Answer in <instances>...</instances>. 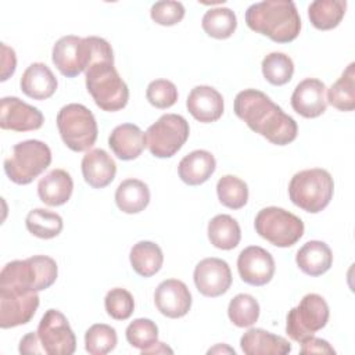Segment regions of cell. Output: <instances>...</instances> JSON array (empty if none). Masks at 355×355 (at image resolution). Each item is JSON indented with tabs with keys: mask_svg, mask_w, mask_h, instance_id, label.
Listing matches in <instances>:
<instances>
[{
	"mask_svg": "<svg viewBox=\"0 0 355 355\" xmlns=\"http://www.w3.org/2000/svg\"><path fill=\"white\" fill-rule=\"evenodd\" d=\"M234 114L247 126L272 144L286 146L295 140L298 126L269 96L257 89H244L234 98Z\"/></svg>",
	"mask_w": 355,
	"mask_h": 355,
	"instance_id": "cell-1",
	"label": "cell"
},
{
	"mask_svg": "<svg viewBox=\"0 0 355 355\" xmlns=\"http://www.w3.org/2000/svg\"><path fill=\"white\" fill-rule=\"evenodd\" d=\"M247 26L276 43H288L297 39L301 31V18L291 0H265L251 4L245 11Z\"/></svg>",
	"mask_w": 355,
	"mask_h": 355,
	"instance_id": "cell-2",
	"label": "cell"
},
{
	"mask_svg": "<svg viewBox=\"0 0 355 355\" xmlns=\"http://www.w3.org/2000/svg\"><path fill=\"white\" fill-rule=\"evenodd\" d=\"M51 60L64 76L75 78L93 62L114 60V53L111 44L103 37L67 35L60 37L53 46Z\"/></svg>",
	"mask_w": 355,
	"mask_h": 355,
	"instance_id": "cell-3",
	"label": "cell"
},
{
	"mask_svg": "<svg viewBox=\"0 0 355 355\" xmlns=\"http://www.w3.org/2000/svg\"><path fill=\"white\" fill-rule=\"evenodd\" d=\"M85 75L86 89L98 108L115 112L126 107L129 89L114 67V60L93 62L85 71Z\"/></svg>",
	"mask_w": 355,
	"mask_h": 355,
	"instance_id": "cell-4",
	"label": "cell"
},
{
	"mask_svg": "<svg viewBox=\"0 0 355 355\" xmlns=\"http://www.w3.org/2000/svg\"><path fill=\"white\" fill-rule=\"evenodd\" d=\"M333 193L334 180L331 175L322 168L300 171L288 183L291 202L311 214L323 211L330 204Z\"/></svg>",
	"mask_w": 355,
	"mask_h": 355,
	"instance_id": "cell-5",
	"label": "cell"
},
{
	"mask_svg": "<svg viewBox=\"0 0 355 355\" xmlns=\"http://www.w3.org/2000/svg\"><path fill=\"white\" fill-rule=\"evenodd\" d=\"M58 276L57 262L47 255H33L24 261H11L0 272V286H14L28 291L49 288Z\"/></svg>",
	"mask_w": 355,
	"mask_h": 355,
	"instance_id": "cell-6",
	"label": "cell"
},
{
	"mask_svg": "<svg viewBox=\"0 0 355 355\" xmlns=\"http://www.w3.org/2000/svg\"><path fill=\"white\" fill-rule=\"evenodd\" d=\"M51 164V150L42 140H24L4 159V172L17 184H29Z\"/></svg>",
	"mask_w": 355,
	"mask_h": 355,
	"instance_id": "cell-7",
	"label": "cell"
},
{
	"mask_svg": "<svg viewBox=\"0 0 355 355\" xmlns=\"http://www.w3.org/2000/svg\"><path fill=\"white\" fill-rule=\"evenodd\" d=\"M57 128L64 144L75 153L87 151L97 140L96 118L83 104L64 105L57 114Z\"/></svg>",
	"mask_w": 355,
	"mask_h": 355,
	"instance_id": "cell-8",
	"label": "cell"
},
{
	"mask_svg": "<svg viewBox=\"0 0 355 355\" xmlns=\"http://www.w3.org/2000/svg\"><path fill=\"white\" fill-rule=\"evenodd\" d=\"M255 232L272 245L286 248L294 245L304 234V222L294 214L279 208H262L254 220Z\"/></svg>",
	"mask_w": 355,
	"mask_h": 355,
	"instance_id": "cell-9",
	"label": "cell"
},
{
	"mask_svg": "<svg viewBox=\"0 0 355 355\" xmlns=\"http://www.w3.org/2000/svg\"><path fill=\"white\" fill-rule=\"evenodd\" d=\"M329 315L326 300L319 294L309 293L302 297L295 308L288 311L286 333L291 340L301 344L327 324Z\"/></svg>",
	"mask_w": 355,
	"mask_h": 355,
	"instance_id": "cell-10",
	"label": "cell"
},
{
	"mask_svg": "<svg viewBox=\"0 0 355 355\" xmlns=\"http://www.w3.org/2000/svg\"><path fill=\"white\" fill-rule=\"evenodd\" d=\"M146 144L157 158L173 157L187 141L189 122L179 114H164L146 130Z\"/></svg>",
	"mask_w": 355,
	"mask_h": 355,
	"instance_id": "cell-11",
	"label": "cell"
},
{
	"mask_svg": "<svg viewBox=\"0 0 355 355\" xmlns=\"http://www.w3.org/2000/svg\"><path fill=\"white\" fill-rule=\"evenodd\" d=\"M40 345L47 355H71L76 349V337L65 315L47 309L37 326Z\"/></svg>",
	"mask_w": 355,
	"mask_h": 355,
	"instance_id": "cell-12",
	"label": "cell"
},
{
	"mask_svg": "<svg viewBox=\"0 0 355 355\" xmlns=\"http://www.w3.org/2000/svg\"><path fill=\"white\" fill-rule=\"evenodd\" d=\"M39 306L36 291L14 286H0V327L10 329L26 324Z\"/></svg>",
	"mask_w": 355,
	"mask_h": 355,
	"instance_id": "cell-13",
	"label": "cell"
},
{
	"mask_svg": "<svg viewBox=\"0 0 355 355\" xmlns=\"http://www.w3.org/2000/svg\"><path fill=\"white\" fill-rule=\"evenodd\" d=\"M194 284L204 297L215 298L225 294L232 286V270L220 258H204L194 268Z\"/></svg>",
	"mask_w": 355,
	"mask_h": 355,
	"instance_id": "cell-14",
	"label": "cell"
},
{
	"mask_svg": "<svg viewBox=\"0 0 355 355\" xmlns=\"http://www.w3.org/2000/svg\"><path fill=\"white\" fill-rule=\"evenodd\" d=\"M275 259L259 245L245 247L237 258V270L241 280L251 286H265L275 275Z\"/></svg>",
	"mask_w": 355,
	"mask_h": 355,
	"instance_id": "cell-15",
	"label": "cell"
},
{
	"mask_svg": "<svg viewBox=\"0 0 355 355\" xmlns=\"http://www.w3.org/2000/svg\"><path fill=\"white\" fill-rule=\"evenodd\" d=\"M44 116L39 108L18 97H3L0 104V128L3 130L29 132L42 128Z\"/></svg>",
	"mask_w": 355,
	"mask_h": 355,
	"instance_id": "cell-16",
	"label": "cell"
},
{
	"mask_svg": "<svg viewBox=\"0 0 355 355\" xmlns=\"http://www.w3.org/2000/svg\"><path fill=\"white\" fill-rule=\"evenodd\" d=\"M154 302L164 316L183 318L191 308V293L182 280L166 279L155 288Z\"/></svg>",
	"mask_w": 355,
	"mask_h": 355,
	"instance_id": "cell-17",
	"label": "cell"
},
{
	"mask_svg": "<svg viewBox=\"0 0 355 355\" xmlns=\"http://www.w3.org/2000/svg\"><path fill=\"white\" fill-rule=\"evenodd\" d=\"M293 110L304 118H318L327 107L326 85L316 78L301 80L291 94Z\"/></svg>",
	"mask_w": 355,
	"mask_h": 355,
	"instance_id": "cell-18",
	"label": "cell"
},
{
	"mask_svg": "<svg viewBox=\"0 0 355 355\" xmlns=\"http://www.w3.org/2000/svg\"><path fill=\"white\" fill-rule=\"evenodd\" d=\"M187 111L202 123L218 121L225 110L222 94L212 86L200 85L191 89L186 100Z\"/></svg>",
	"mask_w": 355,
	"mask_h": 355,
	"instance_id": "cell-19",
	"label": "cell"
},
{
	"mask_svg": "<svg viewBox=\"0 0 355 355\" xmlns=\"http://www.w3.org/2000/svg\"><path fill=\"white\" fill-rule=\"evenodd\" d=\"M82 175L89 186L103 189L115 179L116 164L105 150L93 148L82 158Z\"/></svg>",
	"mask_w": 355,
	"mask_h": 355,
	"instance_id": "cell-20",
	"label": "cell"
},
{
	"mask_svg": "<svg viewBox=\"0 0 355 355\" xmlns=\"http://www.w3.org/2000/svg\"><path fill=\"white\" fill-rule=\"evenodd\" d=\"M108 146L119 159L130 161L137 158L147 147L146 135L135 123H121L112 129Z\"/></svg>",
	"mask_w": 355,
	"mask_h": 355,
	"instance_id": "cell-21",
	"label": "cell"
},
{
	"mask_svg": "<svg viewBox=\"0 0 355 355\" xmlns=\"http://www.w3.org/2000/svg\"><path fill=\"white\" fill-rule=\"evenodd\" d=\"M240 347L245 355H286L291 351V344L284 337L258 327L248 329L241 336Z\"/></svg>",
	"mask_w": 355,
	"mask_h": 355,
	"instance_id": "cell-22",
	"label": "cell"
},
{
	"mask_svg": "<svg viewBox=\"0 0 355 355\" xmlns=\"http://www.w3.org/2000/svg\"><path fill=\"white\" fill-rule=\"evenodd\" d=\"M19 86L28 97L33 100H46L55 93L58 82L46 64L33 62L24 71Z\"/></svg>",
	"mask_w": 355,
	"mask_h": 355,
	"instance_id": "cell-23",
	"label": "cell"
},
{
	"mask_svg": "<svg viewBox=\"0 0 355 355\" xmlns=\"http://www.w3.org/2000/svg\"><path fill=\"white\" fill-rule=\"evenodd\" d=\"M216 169L215 157L207 150H194L184 155L179 165L178 173L182 182L189 186L205 183Z\"/></svg>",
	"mask_w": 355,
	"mask_h": 355,
	"instance_id": "cell-24",
	"label": "cell"
},
{
	"mask_svg": "<svg viewBox=\"0 0 355 355\" xmlns=\"http://www.w3.org/2000/svg\"><path fill=\"white\" fill-rule=\"evenodd\" d=\"M72 191L73 180L64 169H53L37 184L39 198L50 207L64 205L71 198Z\"/></svg>",
	"mask_w": 355,
	"mask_h": 355,
	"instance_id": "cell-25",
	"label": "cell"
},
{
	"mask_svg": "<svg viewBox=\"0 0 355 355\" xmlns=\"http://www.w3.org/2000/svg\"><path fill=\"white\" fill-rule=\"evenodd\" d=\"M298 268L308 276H320L326 273L333 263V252L324 241H306L295 255Z\"/></svg>",
	"mask_w": 355,
	"mask_h": 355,
	"instance_id": "cell-26",
	"label": "cell"
},
{
	"mask_svg": "<svg viewBox=\"0 0 355 355\" xmlns=\"http://www.w3.org/2000/svg\"><path fill=\"white\" fill-rule=\"evenodd\" d=\"M115 202L125 214H139L150 204V189L139 179H125L115 190Z\"/></svg>",
	"mask_w": 355,
	"mask_h": 355,
	"instance_id": "cell-27",
	"label": "cell"
},
{
	"mask_svg": "<svg viewBox=\"0 0 355 355\" xmlns=\"http://www.w3.org/2000/svg\"><path fill=\"white\" fill-rule=\"evenodd\" d=\"M133 270L141 277H151L159 272L164 263V254L158 244L153 241H139L129 254Z\"/></svg>",
	"mask_w": 355,
	"mask_h": 355,
	"instance_id": "cell-28",
	"label": "cell"
},
{
	"mask_svg": "<svg viewBox=\"0 0 355 355\" xmlns=\"http://www.w3.org/2000/svg\"><path fill=\"white\" fill-rule=\"evenodd\" d=\"M208 239L219 250H233L239 245L241 230L239 222L230 215L220 214L208 222Z\"/></svg>",
	"mask_w": 355,
	"mask_h": 355,
	"instance_id": "cell-29",
	"label": "cell"
},
{
	"mask_svg": "<svg viewBox=\"0 0 355 355\" xmlns=\"http://www.w3.org/2000/svg\"><path fill=\"white\" fill-rule=\"evenodd\" d=\"M345 10V0H315L308 6V17L316 29L330 31L340 25Z\"/></svg>",
	"mask_w": 355,
	"mask_h": 355,
	"instance_id": "cell-30",
	"label": "cell"
},
{
	"mask_svg": "<svg viewBox=\"0 0 355 355\" xmlns=\"http://www.w3.org/2000/svg\"><path fill=\"white\" fill-rule=\"evenodd\" d=\"M326 101L338 111L355 108V64L351 62L327 90Z\"/></svg>",
	"mask_w": 355,
	"mask_h": 355,
	"instance_id": "cell-31",
	"label": "cell"
},
{
	"mask_svg": "<svg viewBox=\"0 0 355 355\" xmlns=\"http://www.w3.org/2000/svg\"><path fill=\"white\" fill-rule=\"evenodd\" d=\"M25 226L33 236L49 240L57 237L61 233L64 222L57 212L44 208H35L28 212L25 218Z\"/></svg>",
	"mask_w": 355,
	"mask_h": 355,
	"instance_id": "cell-32",
	"label": "cell"
},
{
	"mask_svg": "<svg viewBox=\"0 0 355 355\" xmlns=\"http://www.w3.org/2000/svg\"><path fill=\"white\" fill-rule=\"evenodd\" d=\"M204 32L214 39H227L237 28V17L227 7L209 8L201 21Z\"/></svg>",
	"mask_w": 355,
	"mask_h": 355,
	"instance_id": "cell-33",
	"label": "cell"
},
{
	"mask_svg": "<svg viewBox=\"0 0 355 355\" xmlns=\"http://www.w3.org/2000/svg\"><path fill=\"white\" fill-rule=\"evenodd\" d=\"M261 68L263 78L275 86H283L288 83L294 73L293 60L280 51H273L265 55Z\"/></svg>",
	"mask_w": 355,
	"mask_h": 355,
	"instance_id": "cell-34",
	"label": "cell"
},
{
	"mask_svg": "<svg viewBox=\"0 0 355 355\" xmlns=\"http://www.w3.org/2000/svg\"><path fill=\"white\" fill-rule=\"evenodd\" d=\"M216 194L222 205L240 209L248 201V186L234 175H225L216 183Z\"/></svg>",
	"mask_w": 355,
	"mask_h": 355,
	"instance_id": "cell-35",
	"label": "cell"
},
{
	"mask_svg": "<svg viewBox=\"0 0 355 355\" xmlns=\"http://www.w3.org/2000/svg\"><path fill=\"white\" fill-rule=\"evenodd\" d=\"M118 343L116 330L105 323L92 324L85 333V349L92 355H105Z\"/></svg>",
	"mask_w": 355,
	"mask_h": 355,
	"instance_id": "cell-36",
	"label": "cell"
},
{
	"mask_svg": "<svg viewBox=\"0 0 355 355\" xmlns=\"http://www.w3.org/2000/svg\"><path fill=\"white\" fill-rule=\"evenodd\" d=\"M227 316L237 327H250L259 318V304L250 294H237L227 306Z\"/></svg>",
	"mask_w": 355,
	"mask_h": 355,
	"instance_id": "cell-37",
	"label": "cell"
},
{
	"mask_svg": "<svg viewBox=\"0 0 355 355\" xmlns=\"http://www.w3.org/2000/svg\"><path fill=\"white\" fill-rule=\"evenodd\" d=\"M125 334L128 343L141 352L151 348L158 341V327L151 319L147 318H139L130 322Z\"/></svg>",
	"mask_w": 355,
	"mask_h": 355,
	"instance_id": "cell-38",
	"label": "cell"
},
{
	"mask_svg": "<svg viewBox=\"0 0 355 355\" xmlns=\"http://www.w3.org/2000/svg\"><path fill=\"white\" fill-rule=\"evenodd\" d=\"M104 306L107 313L112 319L126 320L132 316L135 311V300L128 290L122 287H115L105 294Z\"/></svg>",
	"mask_w": 355,
	"mask_h": 355,
	"instance_id": "cell-39",
	"label": "cell"
},
{
	"mask_svg": "<svg viewBox=\"0 0 355 355\" xmlns=\"http://www.w3.org/2000/svg\"><path fill=\"white\" fill-rule=\"evenodd\" d=\"M178 89L168 79H155L148 83L146 97L148 103L159 110H166L178 101Z\"/></svg>",
	"mask_w": 355,
	"mask_h": 355,
	"instance_id": "cell-40",
	"label": "cell"
},
{
	"mask_svg": "<svg viewBox=\"0 0 355 355\" xmlns=\"http://www.w3.org/2000/svg\"><path fill=\"white\" fill-rule=\"evenodd\" d=\"M184 6L180 1L164 0L157 1L151 6V19L162 26H172L179 24L184 17Z\"/></svg>",
	"mask_w": 355,
	"mask_h": 355,
	"instance_id": "cell-41",
	"label": "cell"
},
{
	"mask_svg": "<svg viewBox=\"0 0 355 355\" xmlns=\"http://www.w3.org/2000/svg\"><path fill=\"white\" fill-rule=\"evenodd\" d=\"M301 354H336V349L326 341L318 337H309L301 343Z\"/></svg>",
	"mask_w": 355,
	"mask_h": 355,
	"instance_id": "cell-42",
	"label": "cell"
},
{
	"mask_svg": "<svg viewBox=\"0 0 355 355\" xmlns=\"http://www.w3.org/2000/svg\"><path fill=\"white\" fill-rule=\"evenodd\" d=\"M1 82H4L14 73L17 58L15 51L6 43H1Z\"/></svg>",
	"mask_w": 355,
	"mask_h": 355,
	"instance_id": "cell-43",
	"label": "cell"
},
{
	"mask_svg": "<svg viewBox=\"0 0 355 355\" xmlns=\"http://www.w3.org/2000/svg\"><path fill=\"white\" fill-rule=\"evenodd\" d=\"M19 352L21 354H44L36 331H31L21 338Z\"/></svg>",
	"mask_w": 355,
	"mask_h": 355,
	"instance_id": "cell-44",
	"label": "cell"
},
{
	"mask_svg": "<svg viewBox=\"0 0 355 355\" xmlns=\"http://www.w3.org/2000/svg\"><path fill=\"white\" fill-rule=\"evenodd\" d=\"M166 352L172 354L173 351H172L169 347H166L164 343L157 341V344H155V345H153L151 348H148V349L143 351V352H141V355H147V354H166Z\"/></svg>",
	"mask_w": 355,
	"mask_h": 355,
	"instance_id": "cell-45",
	"label": "cell"
}]
</instances>
